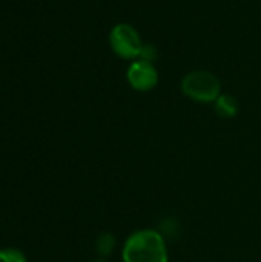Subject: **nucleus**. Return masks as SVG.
I'll return each instance as SVG.
<instances>
[{"label": "nucleus", "mask_w": 261, "mask_h": 262, "mask_svg": "<svg viewBox=\"0 0 261 262\" xmlns=\"http://www.w3.org/2000/svg\"><path fill=\"white\" fill-rule=\"evenodd\" d=\"M123 262H169L162 232L142 229L128 236L122 250Z\"/></svg>", "instance_id": "1"}, {"label": "nucleus", "mask_w": 261, "mask_h": 262, "mask_svg": "<svg viewBox=\"0 0 261 262\" xmlns=\"http://www.w3.org/2000/svg\"><path fill=\"white\" fill-rule=\"evenodd\" d=\"M183 94L197 103H215L222 95L220 80L209 71H192L182 80Z\"/></svg>", "instance_id": "2"}, {"label": "nucleus", "mask_w": 261, "mask_h": 262, "mask_svg": "<svg viewBox=\"0 0 261 262\" xmlns=\"http://www.w3.org/2000/svg\"><path fill=\"white\" fill-rule=\"evenodd\" d=\"M109 46L112 52L123 60L138 58L143 41L138 31L129 23H118L109 32Z\"/></svg>", "instance_id": "3"}, {"label": "nucleus", "mask_w": 261, "mask_h": 262, "mask_svg": "<svg viewBox=\"0 0 261 262\" xmlns=\"http://www.w3.org/2000/svg\"><path fill=\"white\" fill-rule=\"evenodd\" d=\"M126 80L129 86L138 92L152 91L158 83V71L154 63L135 60L129 64L126 72Z\"/></svg>", "instance_id": "4"}, {"label": "nucleus", "mask_w": 261, "mask_h": 262, "mask_svg": "<svg viewBox=\"0 0 261 262\" xmlns=\"http://www.w3.org/2000/svg\"><path fill=\"white\" fill-rule=\"evenodd\" d=\"M215 112L222 118H234L238 114V101L231 94H222L215 100Z\"/></svg>", "instance_id": "5"}, {"label": "nucleus", "mask_w": 261, "mask_h": 262, "mask_svg": "<svg viewBox=\"0 0 261 262\" xmlns=\"http://www.w3.org/2000/svg\"><path fill=\"white\" fill-rule=\"evenodd\" d=\"M115 247V238L111 233H102L98 235L97 241H95V249L98 252L100 256H109L114 252Z\"/></svg>", "instance_id": "6"}, {"label": "nucleus", "mask_w": 261, "mask_h": 262, "mask_svg": "<svg viewBox=\"0 0 261 262\" xmlns=\"http://www.w3.org/2000/svg\"><path fill=\"white\" fill-rule=\"evenodd\" d=\"M0 262H28L26 255L14 247L0 250Z\"/></svg>", "instance_id": "7"}, {"label": "nucleus", "mask_w": 261, "mask_h": 262, "mask_svg": "<svg viewBox=\"0 0 261 262\" xmlns=\"http://www.w3.org/2000/svg\"><path fill=\"white\" fill-rule=\"evenodd\" d=\"M158 57V51L154 45H149V43H143L142 49H140V54H138V60L142 61H148V63H154Z\"/></svg>", "instance_id": "8"}, {"label": "nucleus", "mask_w": 261, "mask_h": 262, "mask_svg": "<svg viewBox=\"0 0 261 262\" xmlns=\"http://www.w3.org/2000/svg\"><path fill=\"white\" fill-rule=\"evenodd\" d=\"M94 262H106V261H102V259H98V261H94Z\"/></svg>", "instance_id": "9"}]
</instances>
